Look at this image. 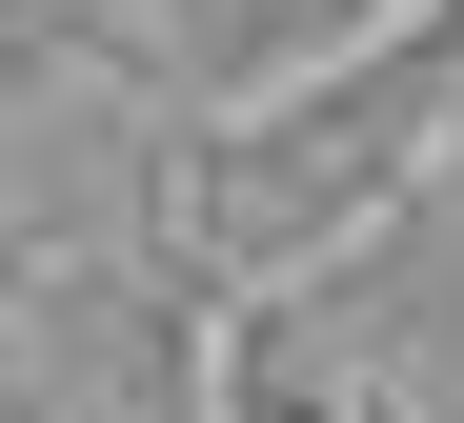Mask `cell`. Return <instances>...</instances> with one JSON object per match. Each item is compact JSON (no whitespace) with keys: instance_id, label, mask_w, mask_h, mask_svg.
Masks as SVG:
<instances>
[{"instance_id":"6da1fadb","label":"cell","mask_w":464,"mask_h":423,"mask_svg":"<svg viewBox=\"0 0 464 423\" xmlns=\"http://www.w3.org/2000/svg\"><path fill=\"white\" fill-rule=\"evenodd\" d=\"M444 61L464 41H404V61H363L343 101H283L222 161H182V242H202V263H303V242H343L383 202V161H404V121L444 101Z\"/></svg>"}]
</instances>
